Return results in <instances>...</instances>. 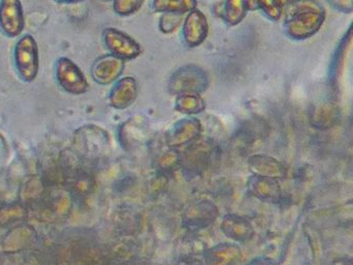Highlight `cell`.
Instances as JSON below:
<instances>
[{"label": "cell", "mask_w": 353, "mask_h": 265, "mask_svg": "<svg viewBox=\"0 0 353 265\" xmlns=\"http://www.w3.org/2000/svg\"><path fill=\"white\" fill-rule=\"evenodd\" d=\"M245 0H226L224 4V18L230 25H236L247 14Z\"/></svg>", "instance_id": "cell-10"}, {"label": "cell", "mask_w": 353, "mask_h": 265, "mask_svg": "<svg viewBox=\"0 0 353 265\" xmlns=\"http://www.w3.org/2000/svg\"><path fill=\"white\" fill-rule=\"evenodd\" d=\"M183 20V14L177 12H163L162 18L160 20L161 29L163 31H172L181 24Z\"/></svg>", "instance_id": "cell-12"}, {"label": "cell", "mask_w": 353, "mask_h": 265, "mask_svg": "<svg viewBox=\"0 0 353 265\" xmlns=\"http://www.w3.org/2000/svg\"><path fill=\"white\" fill-rule=\"evenodd\" d=\"M104 1H110V0H104Z\"/></svg>", "instance_id": "cell-16"}, {"label": "cell", "mask_w": 353, "mask_h": 265, "mask_svg": "<svg viewBox=\"0 0 353 265\" xmlns=\"http://www.w3.org/2000/svg\"><path fill=\"white\" fill-rule=\"evenodd\" d=\"M105 47L112 55L121 59H133L140 53V46L127 33L112 27H107L103 31Z\"/></svg>", "instance_id": "cell-5"}, {"label": "cell", "mask_w": 353, "mask_h": 265, "mask_svg": "<svg viewBox=\"0 0 353 265\" xmlns=\"http://www.w3.org/2000/svg\"><path fill=\"white\" fill-rule=\"evenodd\" d=\"M196 8V0H154L152 2V8L156 12H177L183 14Z\"/></svg>", "instance_id": "cell-8"}, {"label": "cell", "mask_w": 353, "mask_h": 265, "mask_svg": "<svg viewBox=\"0 0 353 265\" xmlns=\"http://www.w3.org/2000/svg\"><path fill=\"white\" fill-rule=\"evenodd\" d=\"M334 8L343 12H351L352 10V0H330Z\"/></svg>", "instance_id": "cell-13"}, {"label": "cell", "mask_w": 353, "mask_h": 265, "mask_svg": "<svg viewBox=\"0 0 353 265\" xmlns=\"http://www.w3.org/2000/svg\"><path fill=\"white\" fill-rule=\"evenodd\" d=\"M208 20L203 12L194 8L188 12L183 22V37L189 45L195 46L201 43L208 35Z\"/></svg>", "instance_id": "cell-6"}, {"label": "cell", "mask_w": 353, "mask_h": 265, "mask_svg": "<svg viewBox=\"0 0 353 265\" xmlns=\"http://www.w3.org/2000/svg\"><path fill=\"white\" fill-rule=\"evenodd\" d=\"M123 68V60L110 54L102 56L94 61L92 74L99 84H108L121 74Z\"/></svg>", "instance_id": "cell-7"}, {"label": "cell", "mask_w": 353, "mask_h": 265, "mask_svg": "<svg viewBox=\"0 0 353 265\" xmlns=\"http://www.w3.org/2000/svg\"><path fill=\"white\" fill-rule=\"evenodd\" d=\"M286 28L289 35L296 39H303L314 35L321 27L325 19V10L316 0H299L289 3Z\"/></svg>", "instance_id": "cell-1"}, {"label": "cell", "mask_w": 353, "mask_h": 265, "mask_svg": "<svg viewBox=\"0 0 353 265\" xmlns=\"http://www.w3.org/2000/svg\"><path fill=\"white\" fill-rule=\"evenodd\" d=\"M248 10H260L270 20H279L282 16L281 0H245Z\"/></svg>", "instance_id": "cell-9"}, {"label": "cell", "mask_w": 353, "mask_h": 265, "mask_svg": "<svg viewBox=\"0 0 353 265\" xmlns=\"http://www.w3.org/2000/svg\"><path fill=\"white\" fill-rule=\"evenodd\" d=\"M14 66L22 81L32 83L40 70V52L36 39L32 35L20 37L14 47Z\"/></svg>", "instance_id": "cell-2"}, {"label": "cell", "mask_w": 353, "mask_h": 265, "mask_svg": "<svg viewBox=\"0 0 353 265\" xmlns=\"http://www.w3.org/2000/svg\"><path fill=\"white\" fill-rule=\"evenodd\" d=\"M55 77L59 86L74 95H83L90 88L88 78L77 63L69 57H61L55 63Z\"/></svg>", "instance_id": "cell-3"}, {"label": "cell", "mask_w": 353, "mask_h": 265, "mask_svg": "<svg viewBox=\"0 0 353 265\" xmlns=\"http://www.w3.org/2000/svg\"><path fill=\"white\" fill-rule=\"evenodd\" d=\"M55 1L61 2V3H80V2H83L84 0H55Z\"/></svg>", "instance_id": "cell-14"}, {"label": "cell", "mask_w": 353, "mask_h": 265, "mask_svg": "<svg viewBox=\"0 0 353 265\" xmlns=\"http://www.w3.org/2000/svg\"><path fill=\"white\" fill-rule=\"evenodd\" d=\"M285 1L287 2V3H293V2L299 1V0H285Z\"/></svg>", "instance_id": "cell-15"}, {"label": "cell", "mask_w": 353, "mask_h": 265, "mask_svg": "<svg viewBox=\"0 0 353 265\" xmlns=\"http://www.w3.org/2000/svg\"><path fill=\"white\" fill-rule=\"evenodd\" d=\"M26 28L21 0H0V31L6 37H20Z\"/></svg>", "instance_id": "cell-4"}, {"label": "cell", "mask_w": 353, "mask_h": 265, "mask_svg": "<svg viewBox=\"0 0 353 265\" xmlns=\"http://www.w3.org/2000/svg\"><path fill=\"white\" fill-rule=\"evenodd\" d=\"M143 2L144 0H113V10L119 16H131L141 8Z\"/></svg>", "instance_id": "cell-11"}]
</instances>
